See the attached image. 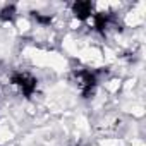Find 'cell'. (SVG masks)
<instances>
[{
  "mask_svg": "<svg viewBox=\"0 0 146 146\" xmlns=\"http://www.w3.org/2000/svg\"><path fill=\"white\" fill-rule=\"evenodd\" d=\"M72 14L79 21H86L91 14H95V5L91 2H76L72 4Z\"/></svg>",
  "mask_w": 146,
  "mask_h": 146,
  "instance_id": "cell-3",
  "label": "cell"
},
{
  "mask_svg": "<svg viewBox=\"0 0 146 146\" xmlns=\"http://www.w3.org/2000/svg\"><path fill=\"white\" fill-rule=\"evenodd\" d=\"M16 17V7L14 5H7L0 11V19L2 21H12Z\"/></svg>",
  "mask_w": 146,
  "mask_h": 146,
  "instance_id": "cell-4",
  "label": "cell"
},
{
  "mask_svg": "<svg viewBox=\"0 0 146 146\" xmlns=\"http://www.w3.org/2000/svg\"><path fill=\"white\" fill-rule=\"evenodd\" d=\"M72 83L78 88L79 93H83L84 96H88L90 93H93L95 86H96V76L91 70L86 69H78L72 72Z\"/></svg>",
  "mask_w": 146,
  "mask_h": 146,
  "instance_id": "cell-1",
  "label": "cell"
},
{
  "mask_svg": "<svg viewBox=\"0 0 146 146\" xmlns=\"http://www.w3.org/2000/svg\"><path fill=\"white\" fill-rule=\"evenodd\" d=\"M11 84L23 93L24 96H31L36 90V79L29 74V72H16L11 78Z\"/></svg>",
  "mask_w": 146,
  "mask_h": 146,
  "instance_id": "cell-2",
  "label": "cell"
}]
</instances>
